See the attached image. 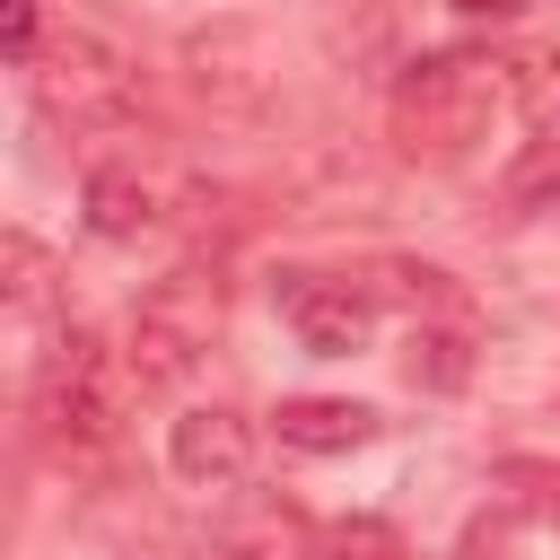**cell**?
Listing matches in <instances>:
<instances>
[{"mask_svg": "<svg viewBox=\"0 0 560 560\" xmlns=\"http://www.w3.org/2000/svg\"><path fill=\"white\" fill-rule=\"evenodd\" d=\"M499 96H508V61H490V52H472V44L420 52V61H402V79H394V140H402L411 158H464V149L490 131Z\"/></svg>", "mask_w": 560, "mask_h": 560, "instance_id": "cell-1", "label": "cell"}, {"mask_svg": "<svg viewBox=\"0 0 560 560\" xmlns=\"http://www.w3.org/2000/svg\"><path fill=\"white\" fill-rule=\"evenodd\" d=\"M122 394H140L122 350H105L88 324H70L52 341V359L35 368V438L61 464H88V455H105L122 438Z\"/></svg>", "mask_w": 560, "mask_h": 560, "instance_id": "cell-2", "label": "cell"}, {"mask_svg": "<svg viewBox=\"0 0 560 560\" xmlns=\"http://www.w3.org/2000/svg\"><path fill=\"white\" fill-rule=\"evenodd\" d=\"M219 324H228V280H219L210 262H175L166 280H149L140 306H131V324H122V368H131V385H140V394H175V385L210 359Z\"/></svg>", "mask_w": 560, "mask_h": 560, "instance_id": "cell-3", "label": "cell"}, {"mask_svg": "<svg viewBox=\"0 0 560 560\" xmlns=\"http://www.w3.org/2000/svg\"><path fill=\"white\" fill-rule=\"evenodd\" d=\"M26 79H35V105L61 131H131L149 114V70L96 26H52Z\"/></svg>", "mask_w": 560, "mask_h": 560, "instance_id": "cell-4", "label": "cell"}, {"mask_svg": "<svg viewBox=\"0 0 560 560\" xmlns=\"http://www.w3.org/2000/svg\"><path fill=\"white\" fill-rule=\"evenodd\" d=\"M184 70H192V88H201L210 105H228V114L271 105V52H262V26H245V18L192 26V35H184Z\"/></svg>", "mask_w": 560, "mask_h": 560, "instance_id": "cell-5", "label": "cell"}, {"mask_svg": "<svg viewBox=\"0 0 560 560\" xmlns=\"http://www.w3.org/2000/svg\"><path fill=\"white\" fill-rule=\"evenodd\" d=\"M280 315L315 359H350L376 332V289H350V280H324V271H280Z\"/></svg>", "mask_w": 560, "mask_h": 560, "instance_id": "cell-6", "label": "cell"}, {"mask_svg": "<svg viewBox=\"0 0 560 560\" xmlns=\"http://www.w3.org/2000/svg\"><path fill=\"white\" fill-rule=\"evenodd\" d=\"M166 464L192 490H236L245 464H254V420L228 411V402H192V411L166 420Z\"/></svg>", "mask_w": 560, "mask_h": 560, "instance_id": "cell-7", "label": "cell"}, {"mask_svg": "<svg viewBox=\"0 0 560 560\" xmlns=\"http://www.w3.org/2000/svg\"><path fill=\"white\" fill-rule=\"evenodd\" d=\"M271 429H280V446H298V455H350V446L376 438V411L350 402V394H289V402L271 411Z\"/></svg>", "mask_w": 560, "mask_h": 560, "instance_id": "cell-8", "label": "cell"}, {"mask_svg": "<svg viewBox=\"0 0 560 560\" xmlns=\"http://www.w3.org/2000/svg\"><path fill=\"white\" fill-rule=\"evenodd\" d=\"M79 210H88V228L96 236H140V228H158L166 219V184L158 175H140V166H96L88 175V192H79Z\"/></svg>", "mask_w": 560, "mask_h": 560, "instance_id": "cell-9", "label": "cell"}, {"mask_svg": "<svg viewBox=\"0 0 560 560\" xmlns=\"http://www.w3.org/2000/svg\"><path fill=\"white\" fill-rule=\"evenodd\" d=\"M315 560H420L385 516H341V525H324L315 534Z\"/></svg>", "mask_w": 560, "mask_h": 560, "instance_id": "cell-10", "label": "cell"}, {"mask_svg": "<svg viewBox=\"0 0 560 560\" xmlns=\"http://www.w3.org/2000/svg\"><path fill=\"white\" fill-rule=\"evenodd\" d=\"M376 280H385V298H402V306H420V315H464V289H455L438 262H376Z\"/></svg>", "mask_w": 560, "mask_h": 560, "instance_id": "cell-11", "label": "cell"}, {"mask_svg": "<svg viewBox=\"0 0 560 560\" xmlns=\"http://www.w3.org/2000/svg\"><path fill=\"white\" fill-rule=\"evenodd\" d=\"M0 271H9V306H18V315H44V306H52V254H44L35 236H9V245H0Z\"/></svg>", "mask_w": 560, "mask_h": 560, "instance_id": "cell-12", "label": "cell"}, {"mask_svg": "<svg viewBox=\"0 0 560 560\" xmlns=\"http://www.w3.org/2000/svg\"><path fill=\"white\" fill-rule=\"evenodd\" d=\"M411 376H420V385H464V376H472L464 332H420V341H411Z\"/></svg>", "mask_w": 560, "mask_h": 560, "instance_id": "cell-13", "label": "cell"}, {"mask_svg": "<svg viewBox=\"0 0 560 560\" xmlns=\"http://www.w3.org/2000/svg\"><path fill=\"white\" fill-rule=\"evenodd\" d=\"M0 18H9V61L35 70V52H44V9H35V0H0Z\"/></svg>", "mask_w": 560, "mask_h": 560, "instance_id": "cell-14", "label": "cell"}, {"mask_svg": "<svg viewBox=\"0 0 560 560\" xmlns=\"http://www.w3.org/2000/svg\"><path fill=\"white\" fill-rule=\"evenodd\" d=\"M508 542H516V508H499V516H472V534H464V560H508Z\"/></svg>", "mask_w": 560, "mask_h": 560, "instance_id": "cell-15", "label": "cell"}, {"mask_svg": "<svg viewBox=\"0 0 560 560\" xmlns=\"http://www.w3.org/2000/svg\"><path fill=\"white\" fill-rule=\"evenodd\" d=\"M455 9H464V18H516L525 0H455Z\"/></svg>", "mask_w": 560, "mask_h": 560, "instance_id": "cell-16", "label": "cell"}]
</instances>
